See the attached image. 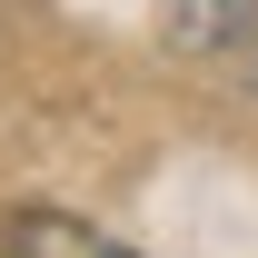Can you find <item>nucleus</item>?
<instances>
[{
	"instance_id": "f257e3e1",
	"label": "nucleus",
	"mask_w": 258,
	"mask_h": 258,
	"mask_svg": "<svg viewBox=\"0 0 258 258\" xmlns=\"http://www.w3.org/2000/svg\"><path fill=\"white\" fill-rule=\"evenodd\" d=\"M0 258H139V248L70 209H0Z\"/></svg>"
},
{
	"instance_id": "f03ea898",
	"label": "nucleus",
	"mask_w": 258,
	"mask_h": 258,
	"mask_svg": "<svg viewBox=\"0 0 258 258\" xmlns=\"http://www.w3.org/2000/svg\"><path fill=\"white\" fill-rule=\"evenodd\" d=\"M258 30V0H169V40L179 50H238V40Z\"/></svg>"
}]
</instances>
